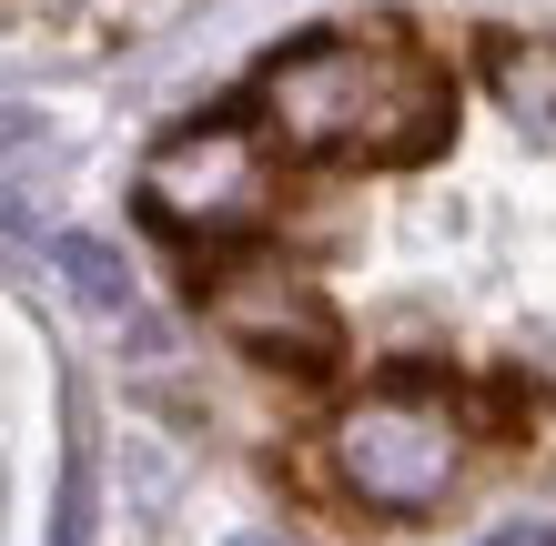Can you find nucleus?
I'll return each instance as SVG.
<instances>
[{"label": "nucleus", "instance_id": "nucleus-1", "mask_svg": "<svg viewBox=\"0 0 556 546\" xmlns=\"http://www.w3.org/2000/svg\"><path fill=\"white\" fill-rule=\"evenodd\" d=\"M253 112L283 152H334V163H415L455 132L445 81L395 41H304L253 81Z\"/></svg>", "mask_w": 556, "mask_h": 546}, {"label": "nucleus", "instance_id": "nucleus-2", "mask_svg": "<svg viewBox=\"0 0 556 546\" xmlns=\"http://www.w3.org/2000/svg\"><path fill=\"white\" fill-rule=\"evenodd\" d=\"M324 456H334V486L354 506H375V517H435L455 496V466H466V426H455V405L435 384H375V395H354L334 415Z\"/></svg>", "mask_w": 556, "mask_h": 546}, {"label": "nucleus", "instance_id": "nucleus-3", "mask_svg": "<svg viewBox=\"0 0 556 546\" xmlns=\"http://www.w3.org/2000/svg\"><path fill=\"white\" fill-rule=\"evenodd\" d=\"M142 213H162L173 233H253L274 213V152L253 122H182L173 142L142 163Z\"/></svg>", "mask_w": 556, "mask_h": 546}, {"label": "nucleus", "instance_id": "nucleus-4", "mask_svg": "<svg viewBox=\"0 0 556 546\" xmlns=\"http://www.w3.org/2000/svg\"><path fill=\"white\" fill-rule=\"evenodd\" d=\"M213 325L264 365H334V304L293 264H223L213 274Z\"/></svg>", "mask_w": 556, "mask_h": 546}, {"label": "nucleus", "instance_id": "nucleus-5", "mask_svg": "<svg viewBox=\"0 0 556 546\" xmlns=\"http://www.w3.org/2000/svg\"><path fill=\"white\" fill-rule=\"evenodd\" d=\"M485 81H496V102L527 122V132H556V41L496 30V41H485Z\"/></svg>", "mask_w": 556, "mask_h": 546}, {"label": "nucleus", "instance_id": "nucleus-6", "mask_svg": "<svg viewBox=\"0 0 556 546\" xmlns=\"http://www.w3.org/2000/svg\"><path fill=\"white\" fill-rule=\"evenodd\" d=\"M51 274L72 283V294L91 304V314H122V325H132V264H122V253L102 243V233H51Z\"/></svg>", "mask_w": 556, "mask_h": 546}, {"label": "nucleus", "instance_id": "nucleus-7", "mask_svg": "<svg viewBox=\"0 0 556 546\" xmlns=\"http://www.w3.org/2000/svg\"><path fill=\"white\" fill-rule=\"evenodd\" d=\"M81 517H91V475L72 466L61 475V506H51V546H81Z\"/></svg>", "mask_w": 556, "mask_h": 546}, {"label": "nucleus", "instance_id": "nucleus-8", "mask_svg": "<svg viewBox=\"0 0 556 546\" xmlns=\"http://www.w3.org/2000/svg\"><path fill=\"white\" fill-rule=\"evenodd\" d=\"M233 546H293V536H264V526H253V536H233Z\"/></svg>", "mask_w": 556, "mask_h": 546}]
</instances>
